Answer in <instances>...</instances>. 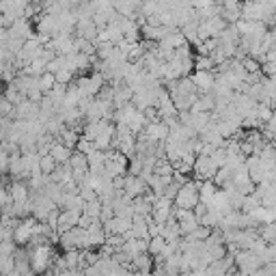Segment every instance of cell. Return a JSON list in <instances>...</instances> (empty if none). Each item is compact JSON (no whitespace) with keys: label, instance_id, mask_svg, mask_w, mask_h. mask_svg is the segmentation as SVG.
Segmentation results:
<instances>
[{"label":"cell","instance_id":"17","mask_svg":"<svg viewBox=\"0 0 276 276\" xmlns=\"http://www.w3.org/2000/svg\"><path fill=\"white\" fill-rule=\"evenodd\" d=\"M244 67H246V72H248L250 76H255V74H261V63L259 61H255V58H250V56H246L244 58Z\"/></svg>","mask_w":276,"mask_h":276},{"label":"cell","instance_id":"23","mask_svg":"<svg viewBox=\"0 0 276 276\" xmlns=\"http://www.w3.org/2000/svg\"><path fill=\"white\" fill-rule=\"evenodd\" d=\"M272 147H274V149H276V136H274V140H272Z\"/></svg>","mask_w":276,"mask_h":276},{"label":"cell","instance_id":"6","mask_svg":"<svg viewBox=\"0 0 276 276\" xmlns=\"http://www.w3.org/2000/svg\"><path fill=\"white\" fill-rule=\"evenodd\" d=\"M50 156L56 160V164H69V160H72V156H74V149H69V147L61 143V140H56L52 151H50Z\"/></svg>","mask_w":276,"mask_h":276},{"label":"cell","instance_id":"8","mask_svg":"<svg viewBox=\"0 0 276 276\" xmlns=\"http://www.w3.org/2000/svg\"><path fill=\"white\" fill-rule=\"evenodd\" d=\"M218 190H220V188L216 186L214 181H203V184H201V190H198V192H201V203L207 205L211 198L216 197V192H218Z\"/></svg>","mask_w":276,"mask_h":276},{"label":"cell","instance_id":"16","mask_svg":"<svg viewBox=\"0 0 276 276\" xmlns=\"http://www.w3.org/2000/svg\"><path fill=\"white\" fill-rule=\"evenodd\" d=\"M259 207H263L261 201H259V198H257L255 195H250V197H246V201H244L242 214H252V211H257Z\"/></svg>","mask_w":276,"mask_h":276},{"label":"cell","instance_id":"20","mask_svg":"<svg viewBox=\"0 0 276 276\" xmlns=\"http://www.w3.org/2000/svg\"><path fill=\"white\" fill-rule=\"evenodd\" d=\"M113 50H115V45H113V43L99 45V48H97V58H99V61H108V58L113 56Z\"/></svg>","mask_w":276,"mask_h":276},{"label":"cell","instance_id":"4","mask_svg":"<svg viewBox=\"0 0 276 276\" xmlns=\"http://www.w3.org/2000/svg\"><path fill=\"white\" fill-rule=\"evenodd\" d=\"M233 108L237 110L239 117H248L250 113H255L257 110V102L252 99L248 93H236V97H233Z\"/></svg>","mask_w":276,"mask_h":276},{"label":"cell","instance_id":"5","mask_svg":"<svg viewBox=\"0 0 276 276\" xmlns=\"http://www.w3.org/2000/svg\"><path fill=\"white\" fill-rule=\"evenodd\" d=\"M149 190L151 188L147 186L140 177H134V175H127L125 177V195L130 198H140V197H145Z\"/></svg>","mask_w":276,"mask_h":276},{"label":"cell","instance_id":"18","mask_svg":"<svg viewBox=\"0 0 276 276\" xmlns=\"http://www.w3.org/2000/svg\"><path fill=\"white\" fill-rule=\"evenodd\" d=\"M80 197L84 198V203H91V201H97V198H99L97 190H93L91 186H82L80 188Z\"/></svg>","mask_w":276,"mask_h":276},{"label":"cell","instance_id":"11","mask_svg":"<svg viewBox=\"0 0 276 276\" xmlns=\"http://www.w3.org/2000/svg\"><path fill=\"white\" fill-rule=\"evenodd\" d=\"M54 86H56V76L54 74H43L39 78V89L43 91V95H48V93L54 91Z\"/></svg>","mask_w":276,"mask_h":276},{"label":"cell","instance_id":"2","mask_svg":"<svg viewBox=\"0 0 276 276\" xmlns=\"http://www.w3.org/2000/svg\"><path fill=\"white\" fill-rule=\"evenodd\" d=\"M220 168L216 166V162L211 158H205V156H198L197 158V164H195V179L198 181H214L216 173Z\"/></svg>","mask_w":276,"mask_h":276},{"label":"cell","instance_id":"21","mask_svg":"<svg viewBox=\"0 0 276 276\" xmlns=\"http://www.w3.org/2000/svg\"><path fill=\"white\" fill-rule=\"evenodd\" d=\"M207 211H209V207H207V205H205V203H198L197 207H195V216H197L198 220H201L203 216H207Z\"/></svg>","mask_w":276,"mask_h":276},{"label":"cell","instance_id":"3","mask_svg":"<svg viewBox=\"0 0 276 276\" xmlns=\"http://www.w3.org/2000/svg\"><path fill=\"white\" fill-rule=\"evenodd\" d=\"M195 80L198 95H207V93H214L216 89V74L214 72H195L190 76Z\"/></svg>","mask_w":276,"mask_h":276},{"label":"cell","instance_id":"13","mask_svg":"<svg viewBox=\"0 0 276 276\" xmlns=\"http://www.w3.org/2000/svg\"><path fill=\"white\" fill-rule=\"evenodd\" d=\"M257 115H259V121L266 125V123H270V119L274 117V108L261 102V104H257Z\"/></svg>","mask_w":276,"mask_h":276},{"label":"cell","instance_id":"15","mask_svg":"<svg viewBox=\"0 0 276 276\" xmlns=\"http://www.w3.org/2000/svg\"><path fill=\"white\" fill-rule=\"evenodd\" d=\"M58 168L56 160L52 156H41V173L43 175H52Z\"/></svg>","mask_w":276,"mask_h":276},{"label":"cell","instance_id":"12","mask_svg":"<svg viewBox=\"0 0 276 276\" xmlns=\"http://www.w3.org/2000/svg\"><path fill=\"white\" fill-rule=\"evenodd\" d=\"M166 239H164L162 236L160 237H154V239H149V255L151 257H158V255H162L164 248H166Z\"/></svg>","mask_w":276,"mask_h":276},{"label":"cell","instance_id":"7","mask_svg":"<svg viewBox=\"0 0 276 276\" xmlns=\"http://www.w3.org/2000/svg\"><path fill=\"white\" fill-rule=\"evenodd\" d=\"M69 164H72L74 173H86V171H91V168H89V158H86L84 154H80V151H74V156H72V160H69Z\"/></svg>","mask_w":276,"mask_h":276},{"label":"cell","instance_id":"14","mask_svg":"<svg viewBox=\"0 0 276 276\" xmlns=\"http://www.w3.org/2000/svg\"><path fill=\"white\" fill-rule=\"evenodd\" d=\"M4 97H7V99H9V102H11V104H13V106H20V104H22V102H24V99H26V97H24V95H22V93H20V91H17V89H15V86H13V84H9V86H7V89H4Z\"/></svg>","mask_w":276,"mask_h":276},{"label":"cell","instance_id":"19","mask_svg":"<svg viewBox=\"0 0 276 276\" xmlns=\"http://www.w3.org/2000/svg\"><path fill=\"white\" fill-rule=\"evenodd\" d=\"M76 151H80V154L89 156V154H93V151H95V143H91V140H86L84 136H82L80 143H78V147H76Z\"/></svg>","mask_w":276,"mask_h":276},{"label":"cell","instance_id":"1","mask_svg":"<svg viewBox=\"0 0 276 276\" xmlns=\"http://www.w3.org/2000/svg\"><path fill=\"white\" fill-rule=\"evenodd\" d=\"M201 184L203 181H198V179H190L186 186H181L179 195L175 198V207L195 211V207L201 203V192H198L201 190Z\"/></svg>","mask_w":276,"mask_h":276},{"label":"cell","instance_id":"9","mask_svg":"<svg viewBox=\"0 0 276 276\" xmlns=\"http://www.w3.org/2000/svg\"><path fill=\"white\" fill-rule=\"evenodd\" d=\"M80 138H82V134H78V132H74V130H69V127H67V130L61 134V138H58V140H61L65 147H69V149L76 151V147H78Z\"/></svg>","mask_w":276,"mask_h":276},{"label":"cell","instance_id":"10","mask_svg":"<svg viewBox=\"0 0 276 276\" xmlns=\"http://www.w3.org/2000/svg\"><path fill=\"white\" fill-rule=\"evenodd\" d=\"M102 211H104V203L99 201H91V203H86V207H84V214L89 216V218L93 220H102Z\"/></svg>","mask_w":276,"mask_h":276},{"label":"cell","instance_id":"22","mask_svg":"<svg viewBox=\"0 0 276 276\" xmlns=\"http://www.w3.org/2000/svg\"><path fill=\"white\" fill-rule=\"evenodd\" d=\"M93 225V218H89V216H86V214H82V218H80V229H89Z\"/></svg>","mask_w":276,"mask_h":276}]
</instances>
